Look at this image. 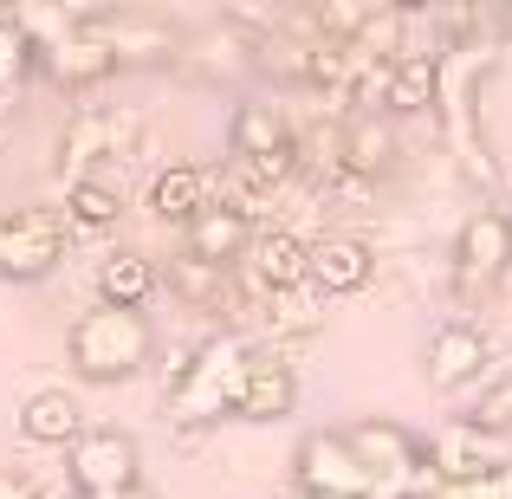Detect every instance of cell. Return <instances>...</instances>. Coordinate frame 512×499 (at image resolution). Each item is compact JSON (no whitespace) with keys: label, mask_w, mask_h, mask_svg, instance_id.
I'll list each match as a JSON object with an SVG mask.
<instances>
[{"label":"cell","mask_w":512,"mask_h":499,"mask_svg":"<svg viewBox=\"0 0 512 499\" xmlns=\"http://www.w3.org/2000/svg\"><path fill=\"white\" fill-rule=\"evenodd\" d=\"M487 78H493V52L487 46L441 52V91H435L441 143H448L454 169H461L474 188L500 182V163H493V150H487V124H480V85H487Z\"/></svg>","instance_id":"6da1fadb"},{"label":"cell","mask_w":512,"mask_h":499,"mask_svg":"<svg viewBox=\"0 0 512 499\" xmlns=\"http://www.w3.org/2000/svg\"><path fill=\"white\" fill-rule=\"evenodd\" d=\"M150 350H156V331H150V312H137V305H104L98 299L65 331V363L85 383H130L150 363Z\"/></svg>","instance_id":"7a4b0ae2"},{"label":"cell","mask_w":512,"mask_h":499,"mask_svg":"<svg viewBox=\"0 0 512 499\" xmlns=\"http://www.w3.org/2000/svg\"><path fill=\"white\" fill-rule=\"evenodd\" d=\"M253 350H260V344H253L247 331H214V337H201L188 376L163 389V409H169L182 428H188V422H195V428L227 422V409H234V396H240V376H247Z\"/></svg>","instance_id":"3957f363"},{"label":"cell","mask_w":512,"mask_h":499,"mask_svg":"<svg viewBox=\"0 0 512 499\" xmlns=\"http://www.w3.org/2000/svg\"><path fill=\"white\" fill-rule=\"evenodd\" d=\"M85 26L111 46L117 72H163V65H175L182 46H188V33L156 7H104L98 20H85Z\"/></svg>","instance_id":"277c9868"},{"label":"cell","mask_w":512,"mask_h":499,"mask_svg":"<svg viewBox=\"0 0 512 499\" xmlns=\"http://www.w3.org/2000/svg\"><path fill=\"white\" fill-rule=\"evenodd\" d=\"M65 487L72 499H117L130 487H143V454L124 428H85L65 448Z\"/></svg>","instance_id":"5b68a950"},{"label":"cell","mask_w":512,"mask_h":499,"mask_svg":"<svg viewBox=\"0 0 512 499\" xmlns=\"http://www.w3.org/2000/svg\"><path fill=\"white\" fill-rule=\"evenodd\" d=\"M422 461L435 480H454V487H474V480H500L512 467V435L500 428H480V422H441L435 435L422 441Z\"/></svg>","instance_id":"8992f818"},{"label":"cell","mask_w":512,"mask_h":499,"mask_svg":"<svg viewBox=\"0 0 512 499\" xmlns=\"http://www.w3.org/2000/svg\"><path fill=\"white\" fill-rule=\"evenodd\" d=\"M65 221L59 208H7L0 214V279L7 286H39L65 260Z\"/></svg>","instance_id":"52a82bcc"},{"label":"cell","mask_w":512,"mask_h":499,"mask_svg":"<svg viewBox=\"0 0 512 499\" xmlns=\"http://www.w3.org/2000/svg\"><path fill=\"white\" fill-rule=\"evenodd\" d=\"M292 493H325V499H376L370 467L350 454L344 428H312L292 448Z\"/></svg>","instance_id":"ba28073f"},{"label":"cell","mask_w":512,"mask_h":499,"mask_svg":"<svg viewBox=\"0 0 512 499\" xmlns=\"http://www.w3.org/2000/svg\"><path fill=\"white\" fill-rule=\"evenodd\" d=\"M137 137H143L137 111H72L59 130V182L98 175V163H117L137 150Z\"/></svg>","instance_id":"9c48e42d"},{"label":"cell","mask_w":512,"mask_h":499,"mask_svg":"<svg viewBox=\"0 0 512 499\" xmlns=\"http://www.w3.org/2000/svg\"><path fill=\"white\" fill-rule=\"evenodd\" d=\"M512 273V208H474L454 234V279L467 292H487Z\"/></svg>","instance_id":"30bf717a"},{"label":"cell","mask_w":512,"mask_h":499,"mask_svg":"<svg viewBox=\"0 0 512 499\" xmlns=\"http://www.w3.org/2000/svg\"><path fill=\"white\" fill-rule=\"evenodd\" d=\"M344 441H350V454L370 467L376 499H383V493H402V487H409V474L422 467V441H415L402 422H383V415H363V422H350Z\"/></svg>","instance_id":"8fae6325"},{"label":"cell","mask_w":512,"mask_h":499,"mask_svg":"<svg viewBox=\"0 0 512 499\" xmlns=\"http://www.w3.org/2000/svg\"><path fill=\"white\" fill-rule=\"evenodd\" d=\"M292 402H299V370L286 363L279 344H260L247 376H240V396L227 409V422H279V415H292Z\"/></svg>","instance_id":"7c38bea8"},{"label":"cell","mask_w":512,"mask_h":499,"mask_svg":"<svg viewBox=\"0 0 512 499\" xmlns=\"http://www.w3.org/2000/svg\"><path fill=\"white\" fill-rule=\"evenodd\" d=\"M493 350H487V331L480 325H441L435 337H428V389H441V396H461V389H474L480 376H487Z\"/></svg>","instance_id":"4fadbf2b"},{"label":"cell","mask_w":512,"mask_h":499,"mask_svg":"<svg viewBox=\"0 0 512 499\" xmlns=\"http://www.w3.org/2000/svg\"><path fill=\"white\" fill-rule=\"evenodd\" d=\"M33 72H46V85H59V91H91V85H104V78H117V59H111V46H104L91 26H72L65 39H52V46H39V65Z\"/></svg>","instance_id":"5bb4252c"},{"label":"cell","mask_w":512,"mask_h":499,"mask_svg":"<svg viewBox=\"0 0 512 499\" xmlns=\"http://www.w3.org/2000/svg\"><path fill=\"white\" fill-rule=\"evenodd\" d=\"M201 208H221V169L214 163H169L150 182V214L169 227H188Z\"/></svg>","instance_id":"9a60e30c"},{"label":"cell","mask_w":512,"mask_h":499,"mask_svg":"<svg viewBox=\"0 0 512 499\" xmlns=\"http://www.w3.org/2000/svg\"><path fill=\"white\" fill-rule=\"evenodd\" d=\"M305 279H312L318 299H350V292H363V286L376 279L370 240H357V234H325V240H312V266H305Z\"/></svg>","instance_id":"2e32d148"},{"label":"cell","mask_w":512,"mask_h":499,"mask_svg":"<svg viewBox=\"0 0 512 499\" xmlns=\"http://www.w3.org/2000/svg\"><path fill=\"white\" fill-rule=\"evenodd\" d=\"M396 156V130L383 111H344V137H338V182H376Z\"/></svg>","instance_id":"e0dca14e"},{"label":"cell","mask_w":512,"mask_h":499,"mask_svg":"<svg viewBox=\"0 0 512 499\" xmlns=\"http://www.w3.org/2000/svg\"><path fill=\"white\" fill-rule=\"evenodd\" d=\"M305 266H312V240H299L292 227H260L247 240V279L260 292L305 286Z\"/></svg>","instance_id":"ac0fdd59"},{"label":"cell","mask_w":512,"mask_h":499,"mask_svg":"<svg viewBox=\"0 0 512 499\" xmlns=\"http://www.w3.org/2000/svg\"><path fill=\"white\" fill-rule=\"evenodd\" d=\"M13 428H20V441H33V448H72V441L85 435V402H78L72 389H33V396L20 402V415H13Z\"/></svg>","instance_id":"d6986e66"},{"label":"cell","mask_w":512,"mask_h":499,"mask_svg":"<svg viewBox=\"0 0 512 499\" xmlns=\"http://www.w3.org/2000/svg\"><path fill=\"white\" fill-rule=\"evenodd\" d=\"M247 240H253V214H240V208H201L182 227V253L188 260H208V266H240L247 260Z\"/></svg>","instance_id":"ffe728a7"},{"label":"cell","mask_w":512,"mask_h":499,"mask_svg":"<svg viewBox=\"0 0 512 499\" xmlns=\"http://www.w3.org/2000/svg\"><path fill=\"white\" fill-rule=\"evenodd\" d=\"M292 150V117L279 104L253 98V104H234L227 111V156L234 163H253V156H279Z\"/></svg>","instance_id":"44dd1931"},{"label":"cell","mask_w":512,"mask_h":499,"mask_svg":"<svg viewBox=\"0 0 512 499\" xmlns=\"http://www.w3.org/2000/svg\"><path fill=\"white\" fill-rule=\"evenodd\" d=\"M59 221H65V234H111L117 221H124V195H117L104 175H78V182H65V195H59Z\"/></svg>","instance_id":"7402d4cb"},{"label":"cell","mask_w":512,"mask_h":499,"mask_svg":"<svg viewBox=\"0 0 512 499\" xmlns=\"http://www.w3.org/2000/svg\"><path fill=\"white\" fill-rule=\"evenodd\" d=\"M441 91V52H402L389 65V117H428Z\"/></svg>","instance_id":"603a6c76"},{"label":"cell","mask_w":512,"mask_h":499,"mask_svg":"<svg viewBox=\"0 0 512 499\" xmlns=\"http://www.w3.org/2000/svg\"><path fill=\"white\" fill-rule=\"evenodd\" d=\"M156 286H163V273H156V260H143V253H111V260L98 266V299L104 305H150L156 299Z\"/></svg>","instance_id":"cb8c5ba5"},{"label":"cell","mask_w":512,"mask_h":499,"mask_svg":"<svg viewBox=\"0 0 512 499\" xmlns=\"http://www.w3.org/2000/svg\"><path fill=\"white\" fill-rule=\"evenodd\" d=\"M318 325H325V299L312 292V279H305V286H286V292H266V337H273V344L312 337Z\"/></svg>","instance_id":"d4e9b609"},{"label":"cell","mask_w":512,"mask_h":499,"mask_svg":"<svg viewBox=\"0 0 512 499\" xmlns=\"http://www.w3.org/2000/svg\"><path fill=\"white\" fill-rule=\"evenodd\" d=\"M163 279H169V292H182L188 305H221V292H227V266H208V260H188V253H175Z\"/></svg>","instance_id":"484cf974"},{"label":"cell","mask_w":512,"mask_h":499,"mask_svg":"<svg viewBox=\"0 0 512 499\" xmlns=\"http://www.w3.org/2000/svg\"><path fill=\"white\" fill-rule=\"evenodd\" d=\"M39 65V46L20 20H0V85H20L26 72Z\"/></svg>","instance_id":"4316f807"},{"label":"cell","mask_w":512,"mask_h":499,"mask_svg":"<svg viewBox=\"0 0 512 499\" xmlns=\"http://www.w3.org/2000/svg\"><path fill=\"white\" fill-rule=\"evenodd\" d=\"M370 0H312V26L325 39H357V26L370 20Z\"/></svg>","instance_id":"83f0119b"},{"label":"cell","mask_w":512,"mask_h":499,"mask_svg":"<svg viewBox=\"0 0 512 499\" xmlns=\"http://www.w3.org/2000/svg\"><path fill=\"white\" fill-rule=\"evenodd\" d=\"M435 7H441V46H435V52L480 46V39H474V20H480V7H474V0H435Z\"/></svg>","instance_id":"f1b7e54d"},{"label":"cell","mask_w":512,"mask_h":499,"mask_svg":"<svg viewBox=\"0 0 512 499\" xmlns=\"http://www.w3.org/2000/svg\"><path fill=\"white\" fill-rule=\"evenodd\" d=\"M467 422L512 435V376H500V383H487V389H480V396H474V409H467Z\"/></svg>","instance_id":"f546056e"},{"label":"cell","mask_w":512,"mask_h":499,"mask_svg":"<svg viewBox=\"0 0 512 499\" xmlns=\"http://www.w3.org/2000/svg\"><path fill=\"white\" fill-rule=\"evenodd\" d=\"M195 350H201V344H188V337H182V344H169V350H163V389H169V383H182V376H188V363H195Z\"/></svg>","instance_id":"4dcf8cb0"},{"label":"cell","mask_w":512,"mask_h":499,"mask_svg":"<svg viewBox=\"0 0 512 499\" xmlns=\"http://www.w3.org/2000/svg\"><path fill=\"white\" fill-rule=\"evenodd\" d=\"M52 7H59V13H65L72 26H85V20H98V13L111 7V0H52Z\"/></svg>","instance_id":"1f68e13d"},{"label":"cell","mask_w":512,"mask_h":499,"mask_svg":"<svg viewBox=\"0 0 512 499\" xmlns=\"http://www.w3.org/2000/svg\"><path fill=\"white\" fill-rule=\"evenodd\" d=\"M0 499H46L33 487V480H20V474H0Z\"/></svg>","instance_id":"d6a6232c"},{"label":"cell","mask_w":512,"mask_h":499,"mask_svg":"<svg viewBox=\"0 0 512 499\" xmlns=\"http://www.w3.org/2000/svg\"><path fill=\"white\" fill-rule=\"evenodd\" d=\"M13 117H20V85H0V137L13 130Z\"/></svg>","instance_id":"836d02e7"},{"label":"cell","mask_w":512,"mask_h":499,"mask_svg":"<svg viewBox=\"0 0 512 499\" xmlns=\"http://www.w3.org/2000/svg\"><path fill=\"white\" fill-rule=\"evenodd\" d=\"M493 20H500V39L512 46V0H493Z\"/></svg>","instance_id":"e575fe53"},{"label":"cell","mask_w":512,"mask_h":499,"mask_svg":"<svg viewBox=\"0 0 512 499\" xmlns=\"http://www.w3.org/2000/svg\"><path fill=\"white\" fill-rule=\"evenodd\" d=\"M383 7H389V13H402V20H409V13H428V7H435V0H383Z\"/></svg>","instance_id":"d590c367"},{"label":"cell","mask_w":512,"mask_h":499,"mask_svg":"<svg viewBox=\"0 0 512 499\" xmlns=\"http://www.w3.org/2000/svg\"><path fill=\"white\" fill-rule=\"evenodd\" d=\"M13 13H20V0H0V20H13Z\"/></svg>","instance_id":"8d00e7d4"},{"label":"cell","mask_w":512,"mask_h":499,"mask_svg":"<svg viewBox=\"0 0 512 499\" xmlns=\"http://www.w3.org/2000/svg\"><path fill=\"white\" fill-rule=\"evenodd\" d=\"M117 499H150V487H130V493H117Z\"/></svg>","instance_id":"74e56055"},{"label":"cell","mask_w":512,"mask_h":499,"mask_svg":"<svg viewBox=\"0 0 512 499\" xmlns=\"http://www.w3.org/2000/svg\"><path fill=\"white\" fill-rule=\"evenodd\" d=\"M292 499H325V493H292Z\"/></svg>","instance_id":"f35d334b"}]
</instances>
